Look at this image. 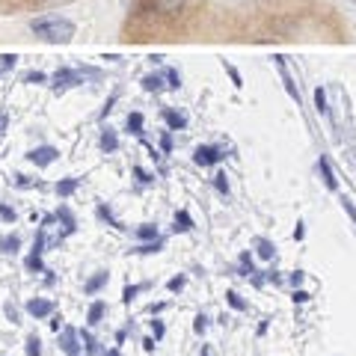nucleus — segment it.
I'll list each match as a JSON object with an SVG mask.
<instances>
[{"label": "nucleus", "instance_id": "nucleus-6", "mask_svg": "<svg viewBox=\"0 0 356 356\" xmlns=\"http://www.w3.org/2000/svg\"><path fill=\"white\" fill-rule=\"evenodd\" d=\"M193 161L199 166H214V164L223 161V152L220 148H214V146H199L196 148V155H193Z\"/></svg>", "mask_w": 356, "mask_h": 356}, {"label": "nucleus", "instance_id": "nucleus-44", "mask_svg": "<svg viewBox=\"0 0 356 356\" xmlns=\"http://www.w3.org/2000/svg\"><path fill=\"white\" fill-rule=\"evenodd\" d=\"M3 128H6V116H0V134H3Z\"/></svg>", "mask_w": 356, "mask_h": 356}, {"label": "nucleus", "instance_id": "nucleus-11", "mask_svg": "<svg viewBox=\"0 0 356 356\" xmlns=\"http://www.w3.org/2000/svg\"><path fill=\"white\" fill-rule=\"evenodd\" d=\"M18 246H21V237H18V235L0 237V253H18Z\"/></svg>", "mask_w": 356, "mask_h": 356}, {"label": "nucleus", "instance_id": "nucleus-27", "mask_svg": "<svg viewBox=\"0 0 356 356\" xmlns=\"http://www.w3.org/2000/svg\"><path fill=\"white\" fill-rule=\"evenodd\" d=\"M226 297H229V306H232V309H237V312H244V309H246V303H244V300H241V297H237L235 291H229Z\"/></svg>", "mask_w": 356, "mask_h": 356}, {"label": "nucleus", "instance_id": "nucleus-31", "mask_svg": "<svg viewBox=\"0 0 356 356\" xmlns=\"http://www.w3.org/2000/svg\"><path fill=\"white\" fill-rule=\"evenodd\" d=\"M83 335V342H86V350L89 353H101V350H98V342L92 339V335H89V333H81Z\"/></svg>", "mask_w": 356, "mask_h": 356}, {"label": "nucleus", "instance_id": "nucleus-7", "mask_svg": "<svg viewBox=\"0 0 356 356\" xmlns=\"http://www.w3.org/2000/svg\"><path fill=\"white\" fill-rule=\"evenodd\" d=\"M27 312L33 315V318H48V315H54V303L36 297V300H27Z\"/></svg>", "mask_w": 356, "mask_h": 356}, {"label": "nucleus", "instance_id": "nucleus-29", "mask_svg": "<svg viewBox=\"0 0 356 356\" xmlns=\"http://www.w3.org/2000/svg\"><path fill=\"white\" fill-rule=\"evenodd\" d=\"M164 75H166V81H170V86H172V89H178V86H181V77H178V72H175V68H166Z\"/></svg>", "mask_w": 356, "mask_h": 356}, {"label": "nucleus", "instance_id": "nucleus-43", "mask_svg": "<svg viewBox=\"0 0 356 356\" xmlns=\"http://www.w3.org/2000/svg\"><path fill=\"white\" fill-rule=\"evenodd\" d=\"M101 356H122V353H119V350H104Z\"/></svg>", "mask_w": 356, "mask_h": 356}, {"label": "nucleus", "instance_id": "nucleus-14", "mask_svg": "<svg viewBox=\"0 0 356 356\" xmlns=\"http://www.w3.org/2000/svg\"><path fill=\"white\" fill-rule=\"evenodd\" d=\"M164 119H166V125H170L172 131H178V128L187 125V119H184L181 113H175V110H164Z\"/></svg>", "mask_w": 356, "mask_h": 356}, {"label": "nucleus", "instance_id": "nucleus-25", "mask_svg": "<svg viewBox=\"0 0 356 356\" xmlns=\"http://www.w3.org/2000/svg\"><path fill=\"white\" fill-rule=\"evenodd\" d=\"M15 54H3V57H0V75H3V72H9V68H12L15 66Z\"/></svg>", "mask_w": 356, "mask_h": 356}, {"label": "nucleus", "instance_id": "nucleus-40", "mask_svg": "<svg viewBox=\"0 0 356 356\" xmlns=\"http://www.w3.org/2000/svg\"><path fill=\"white\" fill-rule=\"evenodd\" d=\"M294 300H297V303H306V300H309V294H306V291H297Z\"/></svg>", "mask_w": 356, "mask_h": 356}, {"label": "nucleus", "instance_id": "nucleus-15", "mask_svg": "<svg viewBox=\"0 0 356 356\" xmlns=\"http://www.w3.org/2000/svg\"><path fill=\"white\" fill-rule=\"evenodd\" d=\"M77 184H81L77 178H63V181L57 184V193H59V196H72V193L77 190Z\"/></svg>", "mask_w": 356, "mask_h": 356}, {"label": "nucleus", "instance_id": "nucleus-13", "mask_svg": "<svg viewBox=\"0 0 356 356\" xmlns=\"http://www.w3.org/2000/svg\"><path fill=\"white\" fill-rule=\"evenodd\" d=\"M101 148H104V152H116V148H119V137H116V131H110V128L101 134Z\"/></svg>", "mask_w": 356, "mask_h": 356}, {"label": "nucleus", "instance_id": "nucleus-2", "mask_svg": "<svg viewBox=\"0 0 356 356\" xmlns=\"http://www.w3.org/2000/svg\"><path fill=\"white\" fill-rule=\"evenodd\" d=\"M42 253H45V232H39L36 244H33V253L27 255V270L30 273H48L45 264H42Z\"/></svg>", "mask_w": 356, "mask_h": 356}, {"label": "nucleus", "instance_id": "nucleus-18", "mask_svg": "<svg viewBox=\"0 0 356 356\" xmlns=\"http://www.w3.org/2000/svg\"><path fill=\"white\" fill-rule=\"evenodd\" d=\"M128 131L137 134V137L143 134V113H131V116H128Z\"/></svg>", "mask_w": 356, "mask_h": 356}, {"label": "nucleus", "instance_id": "nucleus-26", "mask_svg": "<svg viewBox=\"0 0 356 356\" xmlns=\"http://www.w3.org/2000/svg\"><path fill=\"white\" fill-rule=\"evenodd\" d=\"M140 291H143V285H128V288L122 291V300H125V303H131V300H134V297L140 294Z\"/></svg>", "mask_w": 356, "mask_h": 356}, {"label": "nucleus", "instance_id": "nucleus-9", "mask_svg": "<svg viewBox=\"0 0 356 356\" xmlns=\"http://www.w3.org/2000/svg\"><path fill=\"white\" fill-rule=\"evenodd\" d=\"M104 285H107V273H95L92 279L83 285V291H86V294H98V291L104 288Z\"/></svg>", "mask_w": 356, "mask_h": 356}, {"label": "nucleus", "instance_id": "nucleus-1", "mask_svg": "<svg viewBox=\"0 0 356 356\" xmlns=\"http://www.w3.org/2000/svg\"><path fill=\"white\" fill-rule=\"evenodd\" d=\"M30 30L45 39V42L51 45H59V42H68V39L75 36V24L68 21V18H59V15H48V18H36V21H30Z\"/></svg>", "mask_w": 356, "mask_h": 356}, {"label": "nucleus", "instance_id": "nucleus-19", "mask_svg": "<svg viewBox=\"0 0 356 356\" xmlns=\"http://www.w3.org/2000/svg\"><path fill=\"white\" fill-rule=\"evenodd\" d=\"M57 217H63V223H66V235H72V232H75V217H72V211H68V208L63 205V208L57 211Z\"/></svg>", "mask_w": 356, "mask_h": 356}, {"label": "nucleus", "instance_id": "nucleus-20", "mask_svg": "<svg viewBox=\"0 0 356 356\" xmlns=\"http://www.w3.org/2000/svg\"><path fill=\"white\" fill-rule=\"evenodd\" d=\"M27 356H42V342H39L36 335L27 339Z\"/></svg>", "mask_w": 356, "mask_h": 356}, {"label": "nucleus", "instance_id": "nucleus-41", "mask_svg": "<svg viewBox=\"0 0 356 356\" xmlns=\"http://www.w3.org/2000/svg\"><path fill=\"white\" fill-rule=\"evenodd\" d=\"M15 184H18V187H30V181H27L24 175H18V178H15Z\"/></svg>", "mask_w": 356, "mask_h": 356}, {"label": "nucleus", "instance_id": "nucleus-21", "mask_svg": "<svg viewBox=\"0 0 356 356\" xmlns=\"http://www.w3.org/2000/svg\"><path fill=\"white\" fill-rule=\"evenodd\" d=\"M255 246H259V255H261V259H273V244L270 241H264V237H261V241L259 244H255Z\"/></svg>", "mask_w": 356, "mask_h": 356}, {"label": "nucleus", "instance_id": "nucleus-36", "mask_svg": "<svg viewBox=\"0 0 356 356\" xmlns=\"http://www.w3.org/2000/svg\"><path fill=\"white\" fill-rule=\"evenodd\" d=\"M344 211L350 214V220H353V226H356V208H353V202H350V199H344Z\"/></svg>", "mask_w": 356, "mask_h": 356}, {"label": "nucleus", "instance_id": "nucleus-24", "mask_svg": "<svg viewBox=\"0 0 356 356\" xmlns=\"http://www.w3.org/2000/svg\"><path fill=\"white\" fill-rule=\"evenodd\" d=\"M315 107H318V113H326L330 107H326V95H324V89H315Z\"/></svg>", "mask_w": 356, "mask_h": 356}, {"label": "nucleus", "instance_id": "nucleus-22", "mask_svg": "<svg viewBox=\"0 0 356 356\" xmlns=\"http://www.w3.org/2000/svg\"><path fill=\"white\" fill-rule=\"evenodd\" d=\"M181 3H184V0H157V6H161L164 12H178Z\"/></svg>", "mask_w": 356, "mask_h": 356}, {"label": "nucleus", "instance_id": "nucleus-42", "mask_svg": "<svg viewBox=\"0 0 356 356\" xmlns=\"http://www.w3.org/2000/svg\"><path fill=\"white\" fill-rule=\"evenodd\" d=\"M155 342H157V339H146V342H143V348H146V350H155Z\"/></svg>", "mask_w": 356, "mask_h": 356}, {"label": "nucleus", "instance_id": "nucleus-8", "mask_svg": "<svg viewBox=\"0 0 356 356\" xmlns=\"http://www.w3.org/2000/svg\"><path fill=\"white\" fill-rule=\"evenodd\" d=\"M321 175H324V184H326V190H339V181H335V175H333V166L326 157H321Z\"/></svg>", "mask_w": 356, "mask_h": 356}, {"label": "nucleus", "instance_id": "nucleus-39", "mask_svg": "<svg viewBox=\"0 0 356 356\" xmlns=\"http://www.w3.org/2000/svg\"><path fill=\"white\" fill-rule=\"evenodd\" d=\"M161 146H164V152H170V148H172V140H170V134H164V140H161Z\"/></svg>", "mask_w": 356, "mask_h": 356}, {"label": "nucleus", "instance_id": "nucleus-12", "mask_svg": "<svg viewBox=\"0 0 356 356\" xmlns=\"http://www.w3.org/2000/svg\"><path fill=\"white\" fill-rule=\"evenodd\" d=\"M175 232H190L193 229V220H190V214L187 211H178L175 214V226H172Z\"/></svg>", "mask_w": 356, "mask_h": 356}, {"label": "nucleus", "instance_id": "nucleus-28", "mask_svg": "<svg viewBox=\"0 0 356 356\" xmlns=\"http://www.w3.org/2000/svg\"><path fill=\"white\" fill-rule=\"evenodd\" d=\"M0 220H3V223H15V211L9 205H0Z\"/></svg>", "mask_w": 356, "mask_h": 356}, {"label": "nucleus", "instance_id": "nucleus-35", "mask_svg": "<svg viewBox=\"0 0 356 356\" xmlns=\"http://www.w3.org/2000/svg\"><path fill=\"white\" fill-rule=\"evenodd\" d=\"M42 81H45L42 72H30V75H27V83H42Z\"/></svg>", "mask_w": 356, "mask_h": 356}, {"label": "nucleus", "instance_id": "nucleus-3", "mask_svg": "<svg viewBox=\"0 0 356 356\" xmlns=\"http://www.w3.org/2000/svg\"><path fill=\"white\" fill-rule=\"evenodd\" d=\"M92 75V72H77V68H59V72L54 75V86L57 89H68V86H77L83 83V77Z\"/></svg>", "mask_w": 356, "mask_h": 356}, {"label": "nucleus", "instance_id": "nucleus-17", "mask_svg": "<svg viewBox=\"0 0 356 356\" xmlns=\"http://www.w3.org/2000/svg\"><path fill=\"white\" fill-rule=\"evenodd\" d=\"M137 237H143V241H157V226H152V223H146V226H140V229H137Z\"/></svg>", "mask_w": 356, "mask_h": 356}, {"label": "nucleus", "instance_id": "nucleus-37", "mask_svg": "<svg viewBox=\"0 0 356 356\" xmlns=\"http://www.w3.org/2000/svg\"><path fill=\"white\" fill-rule=\"evenodd\" d=\"M134 175H137V178H140V181H143V184H148V181H152V178H148V175H146V172L140 170V166H134Z\"/></svg>", "mask_w": 356, "mask_h": 356}, {"label": "nucleus", "instance_id": "nucleus-33", "mask_svg": "<svg viewBox=\"0 0 356 356\" xmlns=\"http://www.w3.org/2000/svg\"><path fill=\"white\" fill-rule=\"evenodd\" d=\"M152 333H155V339L161 342L164 339V333H166V326H164V321H152Z\"/></svg>", "mask_w": 356, "mask_h": 356}, {"label": "nucleus", "instance_id": "nucleus-32", "mask_svg": "<svg viewBox=\"0 0 356 356\" xmlns=\"http://www.w3.org/2000/svg\"><path fill=\"white\" fill-rule=\"evenodd\" d=\"M166 288H170L172 294L181 291V288H184V276H175V279H170V282H166Z\"/></svg>", "mask_w": 356, "mask_h": 356}, {"label": "nucleus", "instance_id": "nucleus-16", "mask_svg": "<svg viewBox=\"0 0 356 356\" xmlns=\"http://www.w3.org/2000/svg\"><path fill=\"white\" fill-rule=\"evenodd\" d=\"M143 89H146V92H161L164 81H161L157 75H146V77H143Z\"/></svg>", "mask_w": 356, "mask_h": 356}, {"label": "nucleus", "instance_id": "nucleus-10", "mask_svg": "<svg viewBox=\"0 0 356 356\" xmlns=\"http://www.w3.org/2000/svg\"><path fill=\"white\" fill-rule=\"evenodd\" d=\"M104 312H107V306L101 300H95L92 306H89V315H86V324H98L104 318Z\"/></svg>", "mask_w": 356, "mask_h": 356}, {"label": "nucleus", "instance_id": "nucleus-4", "mask_svg": "<svg viewBox=\"0 0 356 356\" xmlns=\"http://www.w3.org/2000/svg\"><path fill=\"white\" fill-rule=\"evenodd\" d=\"M57 157H59V152H57L54 146H39V148H33V152L27 155V161L36 164V166H51Z\"/></svg>", "mask_w": 356, "mask_h": 356}, {"label": "nucleus", "instance_id": "nucleus-38", "mask_svg": "<svg viewBox=\"0 0 356 356\" xmlns=\"http://www.w3.org/2000/svg\"><path fill=\"white\" fill-rule=\"evenodd\" d=\"M226 72H229V75H232V81H235V86H241V75H237V72H235V68H232V66H226Z\"/></svg>", "mask_w": 356, "mask_h": 356}, {"label": "nucleus", "instance_id": "nucleus-23", "mask_svg": "<svg viewBox=\"0 0 356 356\" xmlns=\"http://www.w3.org/2000/svg\"><path fill=\"white\" fill-rule=\"evenodd\" d=\"M164 246V237H157V241H152V244H143V246H137L134 253H157Z\"/></svg>", "mask_w": 356, "mask_h": 356}, {"label": "nucleus", "instance_id": "nucleus-34", "mask_svg": "<svg viewBox=\"0 0 356 356\" xmlns=\"http://www.w3.org/2000/svg\"><path fill=\"white\" fill-rule=\"evenodd\" d=\"M205 326H208V318H205V315H199V318H196V324H193V330H196V333H205Z\"/></svg>", "mask_w": 356, "mask_h": 356}, {"label": "nucleus", "instance_id": "nucleus-5", "mask_svg": "<svg viewBox=\"0 0 356 356\" xmlns=\"http://www.w3.org/2000/svg\"><path fill=\"white\" fill-rule=\"evenodd\" d=\"M59 348H63L68 356H81V342H77V330H75V326H63Z\"/></svg>", "mask_w": 356, "mask_h": 356}, {"label": "nucleus", "instance_id": "nucleus-30", "mask_svg": "<svg viewBox=\"0 0 356 356\" xmlns=\"http://www.w3.org/2000/svg\"><path fill=\"white\" fill-rule=\"evenodd\" d=\"M214 187H217L220 193H229V181H226V175H223V172H220V175H214Z\"/></svg>", "mask_w": 356, "mask_h": 356}]
</instances>
